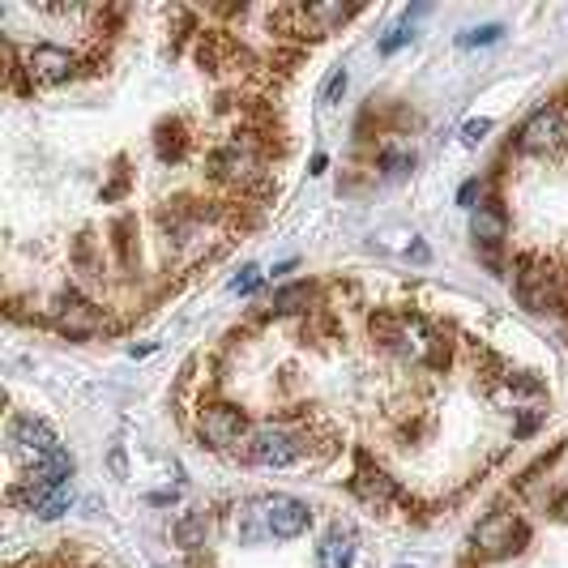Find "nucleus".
Segmentation results:
<instances>
[{
    "instance_id": "9b49d317",
    "label": "nucleus",
    "mask_w": 568,
    "mask_h": 568,
    "mask_svg": "<svg viewBox=\"0 0 568 568\" xmlns=\"http://www.w3.org/2000/svg\"><path fill=\"white\" fill-rule=\"evenodd\" d=\"M193 52H197V65H201L205 73H227V69L248 65V60H252L244 47L227 35V30H201Z\"/></svg>"
},
{
    "instance_id": "4be33fe9",
    "label": "nucleus",
    "mask_w": 568,
    "mask_h": 568,
    "mask_svg": "<svg viewBox=\"0 0 568 568\" xmlns=\"http://www.w3.org/2000/svg\"><path fill=\"white\" fill-rule=\"evenodd\" d=\"M500 35H504V26L487 22V26H475V30H462L457 43H462V47H487V43H500Z\"/></svg>"
},
{
    "instance_id": "5701e85b",
    "label": "nucleus",
    "mask_w": 568,
    "mask_h": 568,
    "mask_svg": "<svg viewBox=\"0 0 568 568\" xmlns=\"http://www.w3.org/2000/svg\"><path fill=\"white\" fill-rule=\"evenodd\" d=\"M346 86H351V77H346V69H334L325 77V86H321V107H338V99L346 94Z\"/></svg>"
},
{
    "instance_id": "4468645a",
    "label": "nucleus",
    "mask_w": 568,
    "mask_h": 568,
    "mask_svg": "<svg viewBox=\"0 0 568 568\" xmlns=\"http://www.w3.org/2000/svg\"><path fill=\"white\" fill-rule=\"evenodd\" d=\"M317 564L321 568H351L355 564V526L351 522H334L329 534L317 547Z\"/></svg>"
},
{
    "instance_id": "aec40b11",
    "label": "nucleus",
    "mask_w": 568,
    "mask_h": 568,
    "mask_svg": "<svg viewBox=\"0 0 568 568\" xmlns=\"http://www.w3.org/2000/svg\"><path fill=\"white\" fill-rule=\"evenodd\" d=\"M69 509H73V487L60 483V487H52V492H47V500L39 504L35 517H43V522H56V517H65Z\"/></svg>"
},
{
    "instance_id": "dca6fc26",
    "label": "nucleus",
    "mask_w": 568,
    "mask_h": 568,
    "mask_svg": "<svg viewBox=\"0 0 568 568\" xmlns=\"http://www.w3.org/2000/svg\"><path fill=\"white\" fill-rule=\"evenodd\" d=\"M188 124L180 116H163L154 124V154H159V163H184L188 154Z\"/></svg>"
},
{
    "instance_id": "f257e3e1",
    "label": "nucleus",
    "mask_w": 568,
    "mask_h": 568,
    "mask_svg": "<svg viewBox=\"0 0 568 568\" xmlns=\"http://www.w3.org/2000/svg\"><path fill=\"white\" fill-rule=\"evenodd\" d=\"M513 291H517V304H522L530 317H556L564 312V299H560V265L547 261V257H517L513 265Z\"/></svg>"
},
{
    "instance_id": "bb28decb",
    "label": "nucleus",
    "mask_w": 568,
    "mask_h": 568,
    "mask_svg": "<svg viewBox=\"0 0 568 568\" xmlns=\"http://www.w3.org/2000/svg\"><path fill=\"white\" fill-rule=\"evenodd\" d=\"M107 466H112V475L116 479H129V457H124V449L116 445L112 453H107Z\"/></svg>"
},
{
    "instance_id": "ddd939ff",
    "label": "nucleus",
    "mask_w": 568,
    "mask_h": 568,
    "mask_svg": "<svg viewBox=\"0 0 568 568\" xmlns=\"http://www.w3.org/2000/svg\"><path fill=\"white\" fill-rule=\"evenodd\" d=\"M470 235H475L479 248H500L504 240H509V214H504L500 201H483L470 210Z\"/></svg>"
},
{
    "instance_id": "7c9ffc66",
    "label": "nucleus",
    "mask_w": 568,
    "mask_h": 568,
    "mask_svg": "<svg viewBox=\"0 0 568 568\" xmlns=\"http://www.w3.org/2000/svg\"><path fill=\"white\" fill-rule=\"evenodd\" d=\"M534 423H539V415H526L522 423H517V436H530V432H534Z\"/></svg>"
},
{
    "instance_id": "0eeeda50",
    "label": "nucleus",
    "mask_w": 568,
    "mask_h": 568,
    "mask_svg": "<svg viewBox=\"0 0 568 568\" xmlns=\"http://www.w3.org/2000/svg\"><path fill=\"white\" fill-rule=\"evenodd\" d=\"M197 432L210 449H235L252 436V423H248V415L240 406L210 402V406H201V415H197Z\"/></svg>"
},
{
    "instance_id": "a211bd4d",
    "label": "nucleus",
    "mask_w": 568,
    "mask_h": 568,
    "mask_svg": "<svg viewBox=\"0 0 568 568\" xmlns=\"http://www.w3.org/2000/svg\"><path fill=\"white\" fill-rule=\"evenodd\" d=\"M112 252H116L120 270H137L141 244H137V218L133 214H120L116 223H112Z\"/></svg>"
},
{
    "instance_id": "f8f14e48",
    "label": "nucleus",
    "mask_w": 568,
    "mask_h": 568,
    "mask_svg": "<svg viewBox=\"0 0 568 568\" xmlns=\"http://www.w3.org/2000/svg\"><path fill=\"white\" fill-rule=\"evenodd\" d=\"M9 445L18 449V453H30V457L39 462V457H47L52 449H60V440H56V428H52L47 419L22 410V415H13V423H9Z\"/></svg>"
},
{
    "instance_id": "f03ea898",
    "label": "nucleus",
    "mask_w": 568,
    "mask_h": 568,
    "mask_svg": "<svg viewBox=\"0 0 568 568\" xmlns=\"http://www.w3.org/2000/svg\"><path fill=\"white\" fill-rule=\"evenodd\" d=\"M308 453V440L295 436L282 423H265V428H252V436L244 440V462L265 466V470H287L299 457Z\"/></svg>"
},
{
    "instance_id": "c85d7f7f",
    "label": "nucleus",
    "mask_w": 568,
    "mask_h": 568,
    "mask_svg": "<svg viewBox=\"0 0 568 568\" xmlns=\"http://www.w3.org/2000/svg\"><path fill=\"white\" fill-rule=\"evenodd\" d=\"M475 197H479V180L462 184V193H457V201H462V205H470V210H475Z\"/></svg>"
},
{
    "instance_id": "a878e982",
    "label": "nucleus",
    "mask_w": 568,
    "mask_h": 568,
    "mask_svg": "<svg viewBox=\"0 0 568 568\" xmlns=\"http://www.w3.org/2000/svg\"><path fill=\"white\" fill-rule=\"evenodd\" d=\"M492 129H496V124L487 120V116H479V120H466V124H462V141H466V146H479V141H483L487 133H492Z\"/></svg>"
},
{
    "instance_id": "2f4dec72",
    "label": "nucleus",
    "mask_w": 568,
    "mask_h": 568,
    "mask_svg": "<svg viewBox=\"0 0 568 568\" xmlns=\"http://www.w3.org/2000/svg\"><path fill=\"white\" fill-rule=\"evenodd\" d=\"M398 568H415V564H398Z\"/></svg>"
},
{
    "instance_id": "6ab92c4d",
    "label": "nucleus",
    "mask_w": 568,
    "mask_h": 568,
    "mask_svg": "<svg viewBox=\"0 0 568 568\" xmlns=\"http://www.w3.org/2000/svg\"><path fill=\"white\" fill-rule=\"evenodd\" d=\"M73 470H77L73 453H69V449H52L47 457H39V462H35V479L60 487V483H69V479H73Z\"/></svg>"
},
{
    "instance_id": "393cba45",
    "label": "nucleus",
    "mask_w": 568,
    "mask_h": 568,
    "mask_svg": "<svg viewBox=\"0 0 568 568\" xmlns=\"http://www.w3.org/2000/svg\"><path fill=\"white\" fill-rule=\"evenodd\" d=\"M257 287H261V270H257V265H244V270L231 278V291L235 295H252Z\"/></svg>"
},
{
    "instance_id": "39448f33",
    "label": "nucleus",
    "mask_w": 568,
    "mask_h": 568,
    "mask_svg": "<svg viewBox=\"0 0 568 568\" xmlns=\"http://www.w3.org/2000/svg\"><path fill=\"white\" fill-rule=\"evenodd\" d=\"M517 150L534 154V159H560V154H568V120L560 107L534 112L522 129H517Z\"/></svg>"
},
{
    "instance_id": "b1692460",
    "label": "nucleus",
    "mask_w": 568,
    "mask_h": 568,
    "mask_svg": "<svg viewBox=\"0 0 568 568\" xmlns=\"http://www.w3.org/2000/svg\"><path fill=\"white\" fill-rule=\"evenodd\" d=\"M124 193H129V171H124V159H116V171H112V180L103 184V201H120Z\"/></svg>"
},
{
    "instance_id": "c756f323",
    "label": "nucleus",
    "mask_w": 568,
    "mask_h": 568,
    "mask_svg": "<svg viewBox=\"0 0 568 568\" xmlns=\"http://www.w3.org/2000/svg\"><path fill=\"white\" fill-rule=\"evenodd\" d=\"M560 299H564V312H568V261L560 265Z\"/></svg>"
},
{
    "instance_id": "423d86ee",
    "label": "nucleus",
    "mask_w": 568,
    "mask_h": 568,
    "mask_svg": "<svg viewBox=\"0 0 568 568\" xmlns=\"http://www.w3.org/2000/svg\"><path fill=\"white\" fill-rule=\"evenodd\" d=\"M52 325L60 329L65 338L73 342H86V338H99L107 329V312L99 304H90L82 291H60L56 304H52Z\"/></svg>"
},
{
    "instance_id": "412c9836",
    "label": "nucleus",
    "mask_w": 568,
    "mask_h": 568,
    "mask_svg": "<svg viewBox=\"0 0 568 568\" xmlns=\"http://www.w3.org/2000/svg\"><path fill=\"white\" fill-rule=\"evenodd\" d=\"M381 171L389 180H402L415 171V154L410 150H398V146H381Z\"/></svg>"
},
{
    "instance_id": "cd10ccee",
    "label": "nucleus",
    "mask_w": 568,
    "mask_h": 568,
    "mask_svg": "<svg viewBox=\"0 0 568 568\" xmlns=\"http://www.w3.org/2000/svg\"><path fill=\"white\" fill-rule=\"evenodd\" d=\"M402 43H410V30H389V39L381 43V52H385V56H393Z\"/></svg>"
},
{
    "instance_id": "f3484780",
    "label": "nucleus",
    "mask_w": 568,
    "mask_h": 568,
    "mask_svg": "<svg viewBox=\"0 0 568 568\" xmlns=\"http://www.w3.org/2000/svg\"><path fill=\"white\" fill-rule=\"evenodd\" d=\"M171 539H176L180 551L197 556V551L205 547V539H210V513H205V509H188V513H180V522L171 526Z\"/></svg>"
},
{
    "instance_id": "7ed1b4c3",
    "label": "nucleus",
    "mask_w": 568,
    "mask_h": 568,
    "mask_svg": "<svg viewBox=\"0 0 568 568\" xmlns=\"http://www.w3.org/2000/svg\"><path fill=\"white\" fill-rule=\"evenodd\" d=\"M261 171H265V154H261V146H257V137H252V133H235L227 146H218L210 154V176L214 180L252 188L261 180Z\"/></svg>"
},
{
    "instance_id": "9d476101",
    "label": "nucleus",
    "mask_w": 568,
    "mask_h": 568,
    "mask_svg": "<svg viewBox=\"0 0 568 568\" xmlns=\"http://www.w3.org/2000/svg\"><path fill=\"white\" fill-rule=\"evenodd\" d=\"M26 73H30V82L35 86H60V82H69V77L77 73V65H82V60H77L69 47H60V43H35L26 52Z\"/></svg>"
},
{
    "instance_id": "2eb2a0df",
    "label": "nucleus",
    "mask_w": 568,
    "mask_h": 568,
    "mask_svg": "<svg viewBox=\"0 0 568 568\" xmlns=\"http://www.w3.org/2000/svg\"><path fill=\"white\" fill-rule=\"evenodd\" d=\"M274 317H312L317 312V282H287L270 299Z\"/></svg>"
},
{
    "instance_id": "20e7f679",
    "label": "nucleus",
    "mask_w": 568,
    "mask_h": 568,
    "mask_svg": "<svg viewBox=\"0 0 568 568\" xmlns=\"http://www.w3.org/2000/svg\"><path fill=\"white\" fill-rule=\"evenodd\" d=\"M470 543H475L479 560H509V556H517V551L530 543V526L522 522V517H513V513H492V517H483V522L475 526Z\"/></svg>"
},
{
    "instance_id": "1a4fd4ad",
    "label": "nucleus",
    "mask_w": 568,
    "mask_h": 568,
    "mask_svg": "<svg viewBox=\"0 0 568 568\" xmlns=\"http://www.w3.org/2000/svg\"><path fill=\"white\" fill-rule=\"evenodd\" d=\"M351 496L359 504H368L372 513H385V509L398 504L402 492H398V483L389 479V470L376 466L368 453H359V466H355V475H351Z\"/></svg>"
},
{
    "instance_id": "6e6552de",
    "label": "nucleus",
    "mask_w": 568,
    "mask_h": 568,
    "mask_svg": "<svg viewBox=\"0 0 568 568\" xmlns=\"http://www.w3.org/2000/svg\"><path fill=\"white\" fill-rule=\"evenodd\" d=\"M261 517H265V534H270V539H299V534L312 526V509L287 492L261 496Z\"/></svg>"
}]
</instances>
